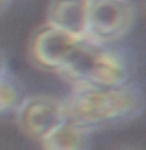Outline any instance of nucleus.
Here are the masks:
<instances>
[{"label": "nucleus", "instance_id": "nucleus-6", "mask_svg": "<svg viewBox=\"0 0 146 150\" xmlns=\"http://www.w3.org/2000/svg\"><path fill=\"white\" fill-rule=\"evenodd\" d=\"M88 21V0H50L46 9V23L85 39Z\"/></svg>", "mask_w": 146, "mask_h": 150}, {"label": "nucleus", "instance_id": "nucleus-9", "mask_svg": "<svg viewBox=\"0 0 146 150\" xmlns=\"http://www.w3.org/2000/svg\"><path fill=\"white\" fill-rule=\"evenodd\" d=\"M5 74H8V59L3 52L0 50V77H3Z\"/></svg>", "mask_w": 146, "mask_h": 150}, {"label": "nucleus", "instance_id": "nucleus-4", "mask_svg": "<svg viewBox=\"0 0 146 150\" xmlns=\"http://www.w3.org/2000/svg\"><path fill=\"white\" fill-rule=\"evenodd\" d=\"M14 114L19 130L36 142L66 120L63 100L44 94L22 97Z\"/></svg>", "mask_w": 146, "mask_h": 150}, {"label": "nucleus", "instance_id": "nucleus-11", "mask_svg": "<svg viewBox=\"0 0 146 150\" xmlns=\"http://www.w3.org/2000/svg\"><path fill=\"white\" fill-rule=\"evenodd\" d=\"M124 150H137V149H124Z\"/></svg>", "mask_w": 146, "mask_h": 150}, {"label": "nucleus", "instance_id": "nucleus-8", "mask_svg": "<svg viewBox=\"0 0 146 150\" xmlns=\"http://www.w3.org/2000/svg\"><path fill=\"white\" fill-rule=\"evenodd\" d=\"M22 100L19 84L13 80L9 74L0 77V116L14 112Z\"/></svg>", "mask_w": 146, "mask_h": 150}, {"label": "nucleus", "instance_id": "nucleus-10", "mask_svg": "<svg viewBox=\"0 0 146 150\" xmlns=\"http://www.w3.org/2000/svg\"><path fill=\"white\" fill-rule=\"evenodd\" d=\"M9 5H11V2H8V0H0V14L6 11L9 8Z\"/></svg>", "mask_w": 146, "mask_h": 150}, {"label": "nucleus", "instance_id": "nucleus-5", "mask_svg": "<svg viewBox=\"0 0 146 150\" xmlns=\"http://www.w3.org/2000/svg\"><path fill=\"white\" fill-rule=\"evenodd\" d=\"M79 41L82 39H75L74 36L44 22L33 31L30 38L28 58L38 69L58 74Z\"/></svg>", "mask_w": 146, "mask_h": 150}, {"label": "nucleus", "instance_id": "nucleus-12", "mask_svg": "<svg viewBox=\"0 0 146 150\" xmlns=\"http://www.w3.org/2000/svg\"><path fill=\"white\" fill-rule=\"evenodd\" d=\"M8 2H13V0H8Z\"/></svg>", "mask_w": 146, "mask_h": 150}, {"label": "nucleus", "instance_id": "nucleus-3", "mask_svg": "<svg viewBox=\"0 0 146 150\" xmlns=\"http://www.w3.org/2000/svg\"><path fill=\"white\" fill-rule=\"evenodd\" d=\"M137 17L130 0H88L85 39L99 45H113L132 30Z\"/></svg>", "mask_w": 146, "mask_h": 150}, {"label": "nucleus", "instance_id": "nucleus-7", "mask_svg": "<svg viewBox=\"0 0 146 150\" xmlns=\"http://www.w3.org/2000/svg\"><path fill=\"white\" fill-rule=\"evenodd\" d=\"M91 131L71 120H63L39 141L42 150H89Z\"/></svg>", "mask_w": 146, "mask_h": 150}, {"label": "nucleus", "instance_id": "nucleus-1", "mask_svg": "<svg viewBox=\"0 0 146 150\" xmlns=\"http://www.w3.org/2000/svg\"><path fill=\"white\" fill-rule=\"evenodd\" d=\"M66 119L93 131L135 120L145 110L143 91L134 83L115 88L71 86L63 98Z\"/></svg>", "mask_w": 146, "mask_h": 150}, {"label": "nucleus", "instance_id": "nucleus-2", "mask_svg": "<svg viewBox=\"0 0 146 150\" xmlns=\"http://www.w3.org/2000/svg\"><path fill=\"white\" fill-rule=\"evenodd\" d=\"M57 75L71 86L115 88L130 83L132 69L127 58L113 45H99L82 39Z\"/></svg>", "mask_w": 146, "mask_h": 150}]
</instances>
